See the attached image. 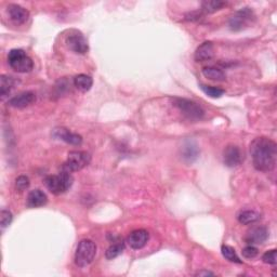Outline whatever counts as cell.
<instances>
[{"label":"cell","instance_id":"7402d4cb","mask_svg":"<svg viewBox=\"0 0 277 277\" xmlns=\"http://www.w3.org/2000/svg\"><path fill=\"white\" fill-rule=\"evenodd\" d=\"M226 5L224 2H220V0H205L201 3V12L205 13H215Z\"/></svg>","mask_w":277,"mask_h":277},{"label":"cell","instance_id":"f546056e","mask_svg":"<svg viewBox=\"0 0 277 277\" xmlns=\"http://www.w3.org/2000/svg\"><path fill=\"white\" fill-rule=\"evenodd\" d=\"M200 16H201V11H194V12L186 14L185 19L187 21H196V20L200 19Z\"/></svg>","mask_w":277,"mask_h":277},{"label":"cell","instance_id":"cb8c5ba5","mask_svg":"<svg viewBox=\"0 0 277 277\" xmlns=\"http://www.w3.org/2000/svg\"><path fill=\"white\" fill-rule=\"evenodd\" d=\"M221 252H222V256L226 260H229L230 262H234V263H241L243 262L241 260L239 259V257L237 256V254H236L235 249L231 246L223 245L221 248Z\"/></svg>","mask_w":277,"mask_h":277},{"label":"cell","instance_id":"44dd1931","mask_svg":"<svg viewBox=\"0 0 277 277\" xmlns=\"http://www.w3.org/2000/svg\"><path fill=\"white\" fill-rule=\"evenodd\" d=\"M260 219V215L254 210H245L241 211V213L238 214L237 216V220L240 224L244 225H248L251 223L257 222L258 220Z\"/></svg>","mask_w":277,"mask_h":277},{"label":"cell","instance_id":"5bb4252c","mask_svg":"<svg viewBox=\"0 0 277 277\" xmlns=\"http://www.w3.org/2000/svg\"><path fill=\"white\" fill-rule=\"evenodd\" d=\"M53 136L71 145H80L81 143H83V137H81V135L72 132L68 129H65V128L54 129Z\"/></svg>","mask_w":277,"mask_h":277},{"label":"cell","instance_id":"9a60e30c","mask_svg":"<svg viewBox=\"0 0 277 277\" xmlns=\"http://www.w3.org/2000/svg\"><path fill=\"white\" fill-rule=\"evenodd\" d=\"M268 238V230L265 226H257L251 229L246 236V241L249 245H259L263 244Z\"/></svg>","mask_w":277,"mask_h":277},{"label":"cell","instance_id":"3957f363","mask_svg":"<svg viewBox=\"0 0 277 277\" xmlns=\"http://www.w3.org/2000/svg\"><path fill=\"white\" fill-rule=\"evenodd\" d=\"M96 255V245L90 239H83L77 246L75 252V263L79 267L91 264Z\"/></svg>","mask_w":277,"mask_h":277},{"label":"cell","instance_id":"52a82bcc","mask_svg":"<svg viewBox=\"0 0 277 277\" xmlns=\"http://www.w3.org/2000/svg\"><path fill=\"white\" fill-rule=\"evenodd\" d=\"M255 13L250 8H243V9L236 11L229 21V26L234 31H239L246 28L249 24L254 21Z\"/></svg>","mask_w":277,"mask_h":277},{"label":"cell","instance_id":"277c9868","mask_svg":"<svg viewBox=\"0 0 277 277\" xmlns=\"http://www.w3.org/2000/svg\"><path fill=\"white\" fill-rule=\"evenodd\" d=\"M8 63L18 73H29L34 68V62L21 49H13L8 54Z\"/></svg>","mask_w":277,"mask_h":277},{"label":"cell","instance_id":"d6986e66","mask_svg":"<svg viewBox=\"0 0 277 277\" xmlns=\"http://www.w3.org/2000/svg\"><path fill=\"white\" fill-rule=\"evenodd\" d=\"M15 85V80L13 77L3 75L0 77V94H2V99L5 100L7 96H9L11 90Z\"/></svg>","mask_w":277,"mask_h":277},{"label":"cell","instance_id":"e0dca14e","mask_svg":"<svg viewBox=\"0 0 277 277\" xmlns=\"http://www.w3.org/2000/svg\"><path fill=\"white\" fill-rule=\"evenodd\" d=\"M47 202H48V197L42 190H32L28 193L27 206L29 208L43 207Z\"/></svg>","mask_w":277,"mask_h":277},{"label":"cell","instance_id":"2e32d148","mask_svg":"<svg viewBox=\"0 0 277 277\" xmlns=\"http://www.w3.org/2000/svg\"><path fill=\"white\" fill-rule=\"evenodd\" d=\"M215 47L211 42L202 43L195 51V61L196 62H206L214 58Z\"/></svg>","mask_w":277,"mask_h":277},{"label":"cell","instance_id":"6da1fadb","mask_svg":"<svg viewBox=\"0 0 277 277\" xmlns=\"http://www.w3.org/2000/svg\"><path fill=\"white\" fill-rule=\"evenodd\" d=\"M252 162L257 170L268 172L276 166L277 145L271 138L257 137L250 144Z\"/></svg>","mask_w":277,"mask_h":277},{"label":"cell","instance_id":"7c38bea8","mask_svg":"<svg viewBox=\"0 0 277 277\" xmlns=\"http://www.w3.org/2000/svg\"><path fill=\"white\" fill-rule=\"evenodd\" d=\"M7 12H8V15H9V18L11 19V21L14 22L15 24H18V25L24 24L29 18V12L25 9V8L15 4H11L8 6Z\"/></svg>","mask_w":277,"mask_h":277},{"label":"cell","instance_id":"ffe728a7","mask_svg":"<svg viewBox=\"0 0 277 277\" xmlns=\"http://www.w3.org/2000/svg\"><path fill=\"white\" fill-rule=\"evenodd\" d=\"M74 85L78 89V90L83 91V92H87L91 89V87L93 85V80L90 76L85 75V74H80L74 78Z\"/></svg>","mask_w":277,"mask_h":277},{"label":"cell","instance_id":"9c48e42d","mask_svg":"<svg viewBox=\"0 0 277 277\" xmlns=\"http://www.w3.org/2000/svg\"><path fill=\"white\" fill-rule=\"evenodd\" d=\"M180 155L185 164H189V165L193 164V162L199 156L198 145L192 140L184 141L180 149Z\"/></svg>","mask_w":277,"mask_h":277},{"label":"cell","instance_id":"30bf717a","mask_svg":"<svg viewBox=\"0 0 277 277\" xmlns=\"http://www.w3.org/2000/svg\"><path fill=\"white\" fill-rule=\"evenodd\" d=\"M241 159H243L241 152L238 146L236 145L226 146L223 152V161L225 166L230 168L237 167L238 165H240Z\"/></svg>","mask_w":277,"mask_h":277},{"label":"cell","instance_id":"4dcf8cb0","mask_svg":"<svg viewBox=\"0 0 277 277\" xmlns=\"http://www.w3.org/2000/svg\"><path fill=\"white\" fill-rule=\"evenodd\" d=\"M215 274L214 273H211L209 271H200L196 274V276H214Z\"/></svg>","mask_w":277,"mask_h":277},{"label":"cell","instance_id":"603a6c76","mask_svg":"<svg viewBox=\"0 0 277 277\" xmlns=\"http://www.w3.org/2000/svg\"><path fill=\"white\" fill-rule=\"evenodd\" d=\"M124 250H125V243L123 240L114 241L113 245H111L109 249L107 250V252H105V257H107L108 260H113L123 254Z\"/></svg>","mask_w":277,"mask_h":277},{"label":"cell","instance_id":"5b68a950","mask_svg":"<svg viewBox=\"0 0 277 277\" xmlns=\"http://www.w3.org/2000/svg\"><path fill=\"white\" fill-rule=\"evenodd\" d=\"M172 102L175 107L180 110V112L187 119L197 121L205 116V111L196 102L187 99H181V97H175Z\"/></svg>","mask_w":277,"mask_h":277},{"label":"cell","instance_id":"7a4b0ae2","mask_svg":"<svg viewBox=\"0 0 277 277\" xmlns=\"http://www.w3.org/2000/svg\"><path fill=\"white\" fill-rule=\"evenodd\" d=\"M74 182V178L67 171L61 170L59 175L48 176L45 179V184L47 189L54 195H60L67 192Z\"/></svg>","mask_w":277,"mask_h":277},{"label":"cell","instance_id":"ac0fdd59","mask_svg":"<svg viewBox=\"0 0 277 277\" xmlns=\"http://www.w3.org/2000/svg\"><path fill=\"white\" fill-rule=\"evenodd\" d=\"M202 75L214 81H224L226 78L225 73L215 66H207L202 68Z\"/></svg>","mask_w":277,"mask_h":277},{"label":"cell","instance_id":"4fadbf2b","mask_svg":"<svg viewBox=\"0 0 277 277\" xmlns=\"http://www.w3.org/2000/svg\"><path fill=\"white\" fill-rule=\"evenodd\" d=\"M36 102V94L31 91L22 92L9 100V105L14 109H25Z\"/></svg>","mask_w":277,"mask_h":277},{"label":"cell","instance_id":"4316f807","mask_svg":"<svg viewBox=\"0 0 277 277\" xmlns=\"http://www.w3.org/2000/svg\"><path fill=\"white\" fill-rule=\"evenodd\" d=\"M28 186H29V179L25 176H21L15 180V187L16 190L20 192L27 190Z\"/></svg>","mask_w":277,"mask_h":277},{"label":"cell","instance_id":"8fae6325","mask_svg":"<svg viewBox=\"0 0 277 277\" xmlns=\"http://www.w3.org/2000/svg\"><path fill=\"white\" fill-rule=\"evenodd\" d=\"M150 239V234L145 230H135L130 233L127 243L132 249H142Z\"/></svg>","mask_w":277,"mask_h":277},{"label":"cell","instance_id":"d4e9b609","mask_svg":"<svg viewBox=\"0 0 277 277\" xmlns=\"http://www.w3.org/2000/svg\"><path fill=\"white\" fill-rule=\"evenodd\" d=\"M200 89L205 92L208 96L213 97V99H219V97H221L224 94V90L223 89H220L217 87H213V86H206V85H200Z\"/></svg>","mask_w":277,"mask_h":277},{"label":"cell","instance_id":"ba28073f","mask_svg":"<svg viewBox=\"0 0 277 277\" xmlns=\"http://www.w3.org/2000/svg\"><path fill=\"white\" fill-rule=\"evenodd\" d=\"M65 44L73 52L77 54H85L89 50L87 39L80 31L72 30L65 38Z\"/></svg>","mask_w":277,"mask_h":277},{"label":"cell","instance_id":"f1b7e54d","mask_svg":"<svg viewBox=\"0 0 277 277\" xmlns=\"http://www.w3.org/2000/svg\"><path fill=\"white\" fill-rule=\"evenodd\" d=\"M241 254L244 257L247 258V259H254L259 255V250L254 245H248L247 247L243 249Z\"/></svg>","mask_w":277,"mask_h":277},{"label":"cell","instance_id":"8992f818","mask_svg":"<svg viewBox=\"0 0 277 277\" xmlns=\"http://www.w3.org/2000/svg\"><path fill=\"white\" fill-rule=\"evenodd\" d=\"M91 161V155L83 151H73L68 154L67 160L64 162L61 170L67 172H76L87 167Z\"/></svg>","mask_w":277,"mask_h":277},{"label":"cell","instance_id":"484cf974","mask_svg":"<svg viewBox=\"0 0 277 277\" xmlns=\"http://www.w3.org/2000/svg\"><path fill=\"white\" fill-rule=\"evenodd\" d=\"M12 214L9 210L3 209L2 213H0V225H2V229H6L7 226H9L10 223L12 222Z\"/></svg>","mask_w":277,"mask_h":277},{"label":"cell","instance_id":"83f0119b","mask_svg":"<svg viewBox=\"0 0 277 277\" xmlns=\"http://www.w3.org/2000/svg\"><path fill=\"white\" fill-rule=\"evenodd\" d=\"M262 260L263 262L266 264H276L277 262V258H276V249H272L266 251L265 254L262 256Z\"/></svg>","mask_w":277,"mask_h":277}]
</instances>
